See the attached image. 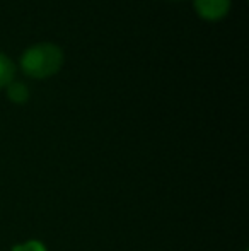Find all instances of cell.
I'll list each match as a JSON object with an SVG mask.
<instances>
[{"instance_id": "cell-2", "label": "cell", "mask_w": 249, "mask_h": 251, "mask_svg": "<svg viewBox=\"0 0 249 251\" xmlns=\"http://www.w3.org/2000/svg\"><path fill=\"white\" fill-rule=\"evenodd\" d=\"M230 0H195V9L203 19L217 21L229 10Z\"/></svg>"}, {"instance_id": "cell-4", "label": "cell", "mask_w": 249, "mask_h": 251, "mask_svg": "<svg viewBox=\"0 0 249 251\" xmlns=\"http://www.w3.org/2000/svg\"><path fill=\"white\" fill-rule=\"evenodd\" d=\"M14 63L7 58L3 53H0V87L9 86L14 79Z\"/></svg>"}, {"instance_id": "cell-5", "label": "cell", "mask_w": 249, "mask_h": 251, "mask_svg": "<svg viewBox=\"0 0 249 251\" xmlns=\"http://www.w3.org/2000/svg\"><path fill=\"white\" fill-rule=\"evenodd\" d=\"M12 251H46V248L40 241H27L21 246H16Z\"/></svg>"}, {"instance_id": "cell-1", "label": "cell", "mask_w": 249, "mask_h": 251, "mask_svg": "<svg viewBox=\"0 0 249 251\" xmlns=\"http://www.w3.org/2000/svg\"><path fill=\"white\" fill-rule=\"evenodd\" d=\"M63 63V53L57 45L40 43L27 48L21 58V67L29 77L45 79L60 70Z\"/></svg>"}, {"instance_id": "cell-3", "label": "cell", "mask_w": 249, "mask_h": 251, "mask_svg": "<svg viewBox=\"0 0 249 251\" xmlns=\"http://www.w3.org/2000/svg\"><path fill=\"white\" fill-rule=\"evenodd\" d=\"M7 96H9V100L12 102L23 104L29 98V91H27V87L23 82H10L9 89H7Z\"/></svg>"}]
</instances>
